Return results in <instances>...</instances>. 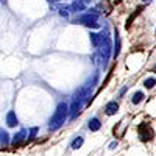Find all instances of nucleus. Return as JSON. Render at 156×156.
Instances as JSON below:
<instances>
[{
  "label": "nucleus",
  "instance_id": "1",
  "mask_svg": "<svg viewBox=\"0 0 156 156\" xmlns=\"http://www.w3.org/2000/svg\"><path fill=\"white\" fill-rule=\"evenodd\" d=\"M67 115H69V105L62 101V103H59V105L56 106L53 115L50 117V120H48V129H50V131H56V129H59L64 125V122H66Z\"/></svg>",
  "mask_w": 156,
  "mask_h": 156
},
{
  "label": "nucleus",
  "instance_id": "2",
  "mask_svg": "<svg viewBox=\"0 0 156 156\" xmlns=\"http://www.w3.org/2000/svg\"><path fill=\"white\" fill-rule=\"evenodd\" d=\"M98 19V11H95V8H90L87 12L84 14L78 16L73 19V23H78V25H84L87 28H98L100 23L97 22Z\"/></svg>",
  "mask_w": 156,
  "mask_h": 156
},
{
  "label": "nucleus",
  "instance_id": "3",
  "mask_svg": "<svg viewBox=\"0 0 156 156\" xmlns=\"http://www.w3.org/2000/svg\"><path fill=\"white\" fill-rule=\"evenodd\" d=\"M112 53V44L109 41V36L106 33H101V42L98 45V56L101 59V64H103V67L108 64L109 61V56Z\"/></svg>",
  "mask_w": 156,
  "mask_h": 156
},
{
  "label": "nucleus",
  "instance_id": "4",
  "mask_svg": "<svg viewBox=\"0 0 156 156\" xmlns=\"http://www.w3.org/2000/svg\"><path fill=\"white\" fill-rule=\"evenodd\" d=\"M120 50H122V41H120V34L119 30L114 31V45H112V56L117 58L120 55Z\"/></svg>",
  "mask_w": 156,
  "mask_h": 156
},
{
  "label": "nucleus",
  "instance_id": "5",
  "mask_svg": "<svg viewBox=\"0 0 156 156\" xmlns=\"http://www.w3.org/2000/svg\"><path fill=\"white\" fill-rule=\"evenodd\" d=\"M117 111H119V103L115 100H111L105 105V114L106 115H114V114H117Z\"/></svg>",
  "mask_w": 156,
  "mask_h": 156
},
{
  "label": "nucleus",
  "instance_id": "6",
  "mask_svg": "<svg viewBox=\"0 0 156 156\" xmlns=\"http://www.w3.org/2000/svg\"><path fill=\"white\" fill-rule=\"evenodd\" d=\"M25 139H27V131H25V129H20V131H17L14 136H12L11 144L14 145V147H16V145H20Z\"/></svg>",
  "mask_w": 156,
  "mask_h": 156
},
{
  "label": "nucleus",
  "instance_id": "7",
  "mask_svg": "<svg viewBox=\"0 0 156 156\" xmlns=\"http://www.w3.org/2000/svg\"><path fill=\"white\" fill-rule=\"evenodd\" d=\"M89 41H90V45L94 48H98L100 42H101V33H95V31H90L89 33Z\"/></svg>",
  "mask_w": 156,
  "mask_h": 156
},
{
  "label": "nucleus",
  "instance_id": "8",
  "mask_svg": "<svg viewBox=\"0 0 156 156\" xmlns=\"http://www.w3.org/2000/svg\"><path fill=\"white\" fill-rule=\"evenodd\" d=\"M19 123V119H17V115H16V111H8L6 112V125L8 126H16Z\"/></svg>",
  "mask_w": 156,
  "mask_h": 156
},
{
  "label": "nucleus",
  "instance_id": "9",
  "mask_svg": "<svg viewBox=\"0 0 156 156\" xmlns=\"http://www.w3.org/2000/svg\"><path fill=\"white\" fill-rule=\"evenodd\" d=\"M87 128L90 129V131H98V129L101 128V122H100L98 117H92V119H89Z\"/></svg>",
  "mask_w": 156,
  "mask_h": 156
},
{
  "label": "nucleus",
  "instance_id": "10",
  "mask_svg": "<svg viewBox=\"0 0 156 156\" xmlns=\"http://www.w3.org/2000/svg\"><path fill=\"white\" fill-rule=\"evenodd\" d=\"M83 9H84V3L81 0H75V2L69 5V11H73V12H81Z\"/></svg>",
  "mask_w": 156,
  "mask_h": 156
},
{
  "label": "nucleus",
  "instance_id": "11",
  "mask_svg": "<svg viewBox=\"0 0 156 156\" xmlns=\"http://www.w3.org/2000/svg\"><path fill=\"white\" fill-rule=\"evenodd\" d=\"M9 144H11L9 134L5 131V129H0V147H8Z\"/></svg>",
  "mask_w": 156,
  "mask_h": 156
},
{
  "label": "nucleus",
  "instance_id": "12",
  "mask_svg": "<svg viewBox=\"0 0 156 156\" xmlns=\"http://www.w3.org/2000/svg\"><path fill=\"white\" fill-rule=\"evenodd\" d=\"M145 98V95H144V92L142 90H137V92H134V95H133V98H131V103L133 105H139V103Z\"/></svg>",
  "mask_w": 156,
  "mask_h": 156
},
{
  "label": "nucleus",
  "instance_id": "13",
  "mask_svg": "<svg viewBox=\"0 0 156 156\" xmlns=\"http://www.w3.org/2000/svg\"><path fill=\"white\" fill-rule=\"evenodd\" d=\"M83 142H84V139H83L81 136H78V137H75V139L72 140V144H70L72 150H78V148H81V145H83Z\"/></svg>",
  "mask_w": 156,
  "mask_h": 156
},
{
  "label": "nucleus",
  "instance_id": "14",
  "mask_svg": "<svg viewBox=\"0 0 156 156\" xmlns=\"http://www.w3.org/2000/svg\"><path fill=\"white\" fill-rule=\"evenodd\" d=\"M144 86H145L147 89H151V87H154V86H156V78H153V76H148V78H145V80H144Z\"/></svg>",
  "mask_w": 156,
  "mask_h": 156
},
{
  "label": "nucleus",
  "instance_id": "15",
  "mask_svg": "<svg viewBox=\"0 0 156 156\" xmlns=\"http://www.w3.org/2000/svg\"><path fill=\"white\" fill-rule=\"evenodd\" d=\"M37 131H39V128H37V126H33V128L30 129V136H28V139H34L36 134H37Z\"/></svg>",
  "mask_w": 156,
  "mask_h": 156
},
{
  "label": "nucleus",
  "instance_id": "16",
  "mask_svg": "<svg viewBox=\"0 0 156 156\" xmlns=\"http://www.w3.org/2000/svg\"><path fill=\"white\" fill-rule=\"evenodd\" d=\"M117 147V142H111V144H109V150H114Z\"/></svg>",
  "mask_w": 156,
  "mask_h": 156
},
{
  "label": "nucleus",
  "instance_id": "17",
  "mask_svg": "<svg viewBox=\"0 0 156 156\" xmlns=\"http://www.w3.org/2000/svg\"><path fill=\"white\" fill-rule=\"evenodd\" d=\"M142 3H150V2H153V0H140Z\"/></svg>",
  "mask_w": 156,
  "mask_h": 156
},
{
  "label": "nucleus",
  "instance_id": "18",
  "mask_svg": "<svg viewBox=\"0 0 156 156\" xmlns=\"http://www.w3.org/2000/svg\"><path fill=\"white\" fill-rule=\"evenodd\" d=\"M47 2H50V3H51V2H55V0H47Z\"/></svg>",
  "mask_w": 156,
  "mask_h": 156
},
{
  "label": "nucleus",
  "instance_id": "19",
  "mask_svg": "<svg viewBox=\"0 0 156 156\" xmlns=\"http://www.w3.org/2000/svg\"><path fill=\"white\" fill-rule=\"evenodd\" d=\"M154 72H156V64H154Z\"/></svg>",
  "mask_w": 156,
  "mask_h": 156
}]
</instances>
